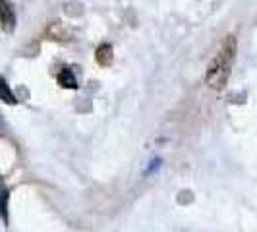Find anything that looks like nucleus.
Segmentation results:
<instances>
[{"mask_svg":"<svg viewBox=\"0 0 257 232\" xmlns=\"http://www.w3.org/2000/svg\"><path fill=\"white\" fill-rule=\"evenodd\" d=\"M234 56H236V39L230 35L222 41L219 52L215 54L211 64L207 66L205 81L209 87L219 91L226 85V81L230 77L232 64H234Z\"/></svg>","mask_w":257,"mask_h":232,"instance_id":"obj_1","label":"nucleus"},{"mask_svg":"<svg viewBox=\"0 0 257 232\" xmlns=\"http://www.w3.org/2000/svg\"><path fill=\"white\" fill-rule=\"evenodd\" d=\"M0 22H2V27L6 31H12L14 24H16V16L12 12V6L6 0H0Z\"/></svg>","mask_w":257,"mask_h":232,"instance_id":"obj_2","label":"nucleus"},{"mask_svg":"<svg viewBox=\"0 0 257 232\" xmlns=\"http://www.w3.org/2000/svg\"><path fill=\"white\" fill-rule=\"evenodd\" d=\"M58 83H60L62 87H66V89H76L77 87V79L70 68H64V70L58 74Z\"/></svg>","mask_w":257,"mask_h":232,"instance_id":"obj_3","label":"nucleus"},{"mask_svg":"<svg viewBox=\"0 0 257 232\" xmlns=\"http://www.w3.org/2000/svg\"><path fill=\"white\" fill-rule=\"evenodd\" d=\"M112 58H114V54H112V47L110 45H101L97 49V62L101 66H110L112 64Z\"/></svg>","mask_w":257,"mask_h":232,"instance_id":"obj_4","label":"nucleus"},{"mask_svg":"<svg viewBox=\"0 0 257 232\" xmlns=\"http://www.w3.org/2000/svg\"><path fill=\"white\" fill-rule=\"evenodd\" d=\"M8 188H6V184L4 180H0V215H2V219L8 220Z\"/></svg>","mask_w":257,"mask_h":232,"instance_id":"obj_5","label":"nucleus"},{"mask_svg":"<svg viewBox=\"0 0 257 232\" xmlns=\"http://www.w3.org/2000/svg\"><path fill=\"white\" fill-rule=\"evenodd\" d=\"M0 99L4 101V103L8 104H16L18 101H16V97H14V93L10 91V85L0 77Z\"/></svg>","mask_w":257,"mask_h":232,"instance_id":"obj_6","label":"nucleus"},{"mask_svg":"<svg viewBox=\"0 0 257 232\" xmlns=\"http://www.w3.org/2000/svg\"><path fill=\"white\" fill-rule=\"evenodd\" d=\"M0 132H2V120H0Z\"/></svg>","mask_w":257,"mask_h":232,"instance_id":"obj_7","label":"nucleus"}]
</instances>
